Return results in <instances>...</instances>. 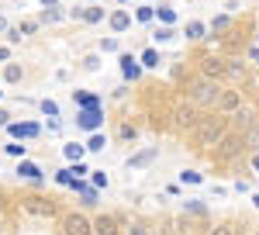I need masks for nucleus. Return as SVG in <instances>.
<instances>
[{
	"label": "nucleus",
	"mask_w": 259,
	"mask_h": 235,
	"mask_svg": "<svg viewBox=\"0 0 259 235\" xmlns=\"http://www.w3.org/2000/svg\"><path fill=\"white\" fill-rule=\"evenodd\" d=\"M232 132V125H228V114H221V111H204V118H200L197 132H194V145H197L200 152H211L214 145H218L221 138Z\"/></svg>",
	"instance_id": "f257e3e1"
},
{
	"label": "nucleus",
	"mask_w": 259,
	"mask_h": 235,
	"mask_svg": "<svg viewBox=\"0 0 259 235\" xmlns=\"http://www.w3.org/2000/svg\"><path fill=\"white\" fill-rule=\"evenodd\" d=\"M218 97H221V83L207 76H194L187 80V104H194L200 111H218Z\"/></svg>",
	"instance_id": "f03ea898"
},
{
	"label": "nucleus",
	"mask_w": 259,
	"mask_h": 235,
	"mask_svg": "<svg viewBox=\"0 0 259 235\" xmlns=\"http://www.w3.org/2000/svg\"><path fill=\"white\" fill-rule=\"evenodd\" d=\"M18 208L24 211V215L45 218V221H52V218H62V215H66V211H62L52 197H38V194H21V197H18Z\"/></svg>",
	"instance_id": "7ed1b4c3"
},
{
	"label": "nucleus",
	"mask_w": 259,
	"mask_h": 235,
	"mask_svg": "<svg viewBox=\"0 0 259 235\" xmlns=\"http://www.w3.org/2000/svg\"><path fill=\"white\" fill-rule=\"evenodd\" d=\"M242 149H245V145H242V132H228V135L211 149V159H218V163H232Z\"/></svg>",
	"instance_id": "20e7f679"
},
{
	"label": "nucleus",
	"mask_w": 259,
	"mask_h": 235,
	"mask_svg": "<svg viewBox=\"0 0 259 235\" xmlns=\"http://www.w3.org/2000/svg\"><path fill=\"white\" fill-rule=\"evenodd\" d=\"M62 235H94V218H87L83 211H66L59 218Z\"/></svg>",
	"instance_id": "39448f33"
},
{
	"label": "nucleus",
	"mask_w": 259,
	"mask_h": 235,
	"mask_svg": "<svg viewBox=\"0 0 259 235\" xmlns=\"http://www.w3.org/2000/svg\"><path fill=\"white\" fill-rule=\"evenodd\" d=\"M7 135L18 138V142H35V138L45 135V125H38V121H11Z\"/></svg>",
	"instance_id": "423d86ee"
},
{
	"label": "nucleus",
	"mask_w": 259,
	"mask_h": 235,
	"mask_svg": "<svg viewBox=\"0 0 259 235\" xmlns=\"http://www.w3.org/2000/svg\"><path fill=\"white\" fill-rule=\"evenodd\" d=\"M76 128L100 132L104 128V107H76Z\"/></svg>",
	"instance_id": "0eeeda50"
},
{
	"label": "nucleus",
	"mask_w": 259,
	"mask_h": 235,
	"mask_svg": "<svg viewBox=\"0 0 259 235\" xmlns=\"http://www.w3.org/2000/svg\"><path fill=\"white\" fill-rule=\"evenodd\" d=\"M200 118H204V111L194 107V104H187V107H180V111H177V128H180V132H187V135H194L197 125H200Z\"/></svg>",
	"instance_id": "6e6552de"
},
{
	"label": "nucleus",
	"mask_w": 259,
	"mask_h": 235,
	"mask_svg": "<svg viewBox=\"0 0 259 235\" xmlns=\"http://www.w3.org/2000/svg\"><path fill=\"white\" fill-rule=\"evenodd\" d=\"M14 173L21 176V180H28L31 187H45V170H41L35 159H18V170Z\"/></svg>",
	"instance_id": "1a4fd4ad"
},
{
	"label": "nucleus",
	"mask_w": 259,
	"mask_h": 235,
	"mask_svg": "<svg viewBox=\"0 0 259 235\" xmlns=\"http://www.w3.org/2000/svg\"><path fill=\"white\" fill-rule=\"evenodd\" d=\"M124 232V225H121L118 215H107V211H100L94 218V235H121Z\"/></svg>",
	"instance_id": "9d476101"
},
{
	"label": "nucleus",
	"mask_w": 259,
	"mask_h": 235,
	"mask_svg": "<svg viewBox=\"0 0 259 235\" xmlns=\"http://www.w3.org/2000/svg\"><path fill=\"white\" fill-rule=\"evenodd\" d=\"M225 69H228V59H221V56H204L200 59V76H207V80H225Z\"/></svg>",
	"instance_id": "9b49d317"
},
{
	"label": "nucleus",
	"mask_w": 259,
	"mask_h": 235,
	"mask_svg": "<svg viewBox=\"0 0 259 235\" xmlns=\"http://www.w3.org/2000/svg\"><path fill=\"white\" fill-rule=\"evenodd\" d=\"M118 66H121V76L132 80V83H139L142 69H145V66L139 62V56H132V52H118Z\"/></svg>",
	"instance_id": "f8f14e48"
},
{
	"label": "nucleus",
	"mask_w": 259,
	"mask_h": 235,
	"mask_svg": "<svg viewBox=\"0 0 259 235\" xmlns=\"http://www.w3.org/2000/svg\"><path fill=\"white\" fill-rule=\"evenodd\" d=\"M107 28H111V35H124V31L132 28V11H128V7H114V11L107 14Z\"/></svg>",
	"instance_id": "ddd939ff"
},
{
	"label": "nucleus",
	"mask_w": 259,
	"mask_h": 235,
	"mask_svg": "<svg viewBox=\"0 0 259 235\" xmlns=\"http://www.w3.org/2000/svg\"><path fill=\"white\" fill-rule=\"evenodd\" d=\"M156 159H159V149L149 145V149H142V152H135V156H128V170H145V166H152Z\"/></svg>",
	"instance_id": "4468645a"
},
{
	"label": "nucleus",
	"mask_w": 259,
	"mask_h": 235,
	"mask_svg": "<svg viewBox=\"0 0 259 235\" xmlns=\"http://www.w3.org/2000/svg\"><path fill=\"white\" fill-rule=\"evenodd\" d=\"M239 107H242V90H221V97H218L221 114H235Z\"/></svg>",
	"instance_id": "2eb2a0df"
},
{
	"label": "nucleus",
	"mask_w": 259,
	"mask_h": 235,
	"mask_svg": "<svg viewBox=\"0 0 259 235\" xmlns=\"http://www.w3.org/2000/svg\"><path fill=\"white\" fill-rule=\"evenodd\" d=\"M249 80V73H245V66H242L239 59H228V69H225V83H245Z\"/></svg>",
	"instance_id": "dca6fc26"
},
{
	"label": "nucleus",
	"mask_w": 259,
	"mask_h": 235,
	"mask_svg": "<svg viewBox=\"0 0 259 235\" xmlns=\"http://www.w3.org/2000/svg\"><path fill=\"white\" fill-rule=\"evenodd\" d=\"M107 14L111 11H104L100 4H87L83 7V24H100V21H107Z\"/></svg>",
	"instance_id": "f3484780"
},
{
	"label": "nucleus",
	"mask_w": 259,
	"mask_h": 235,
	"mask_svg": "<svg viewBox=\"0 0 259 235\" xmlns=\"http://www.w3.org/2000/svg\"><path fill=\"white\" fill-rule=\"evenodd\" d=\"M242 145H245V152H259V121H252L242 132Z\"/></svg>",
	"instance_id": "a211bd4d"
},
{
	"label": "nucleus",
	"mask_w": 259,
	"mask_h": 235,
	"mask_svg": "<svg viewBox=\"0 0 259 235\" xmlns=\"http://www.w3.org/2000/svg\"><path fill=\"white\" fill-rule=\"evenodd\" d=\"M66 18H69V14H66L62 7H41V11H38L41 24H59V21H66Z\"/></svg>",
	"instance_id": "6ab92c4d"
},
{
	"label": "nucleus",
	"mask_w": 259,
	"mask_h": 235,
	"mask_svg": "<svg viewBox=\"0 0 259 235\" xmlns=\"http://www.w3.org/2000/svg\"><path fill=\"white\" fill-rule=\"evenodd\" d=\"M73 104L76 107H104V100L97 94H87V90H73Z\"/></svg>",
	"instance_id": "aec40b11"
},
{
	"label": "nucleus",
	"mask_w": 259,
	"mask_h": 235,
	"mask_svg": "<svg viewBox=\"0 0 259 235\" xmlns=\"http://www.w3.org/2000/svg\"><path fill=\"white\" fill-rule=\"evenodd\" d=\"M62 156H66V163H80V159L87 156V145H83V142H66V145H62Z\"/></svg>",
	"instance_id": "412c9836"
},
{
	"label": "nucleus",
	"mask_w": 259,
	"mask_h": 235,
	"mask_svg": "<svg viewBox=\"0 0 259 235\" xmlns=\"http://www.w3.org/2000/svg\"><path fill=\"white\" fill-rule=\"evenodd\" d=\"M139 62L142 66H145V69H159V49H156V45H149V49H142V56H139Z\"/></svg>",
	"instance_id": "4be33fe9"
},
{
	"label": "nucleus",
	"mask_w": 259,
	"mask_h": 235,
	"mask_svg": "<svg viewBox=\"0 0 259 235\" xmlns=\"http://www.w3.org/2000/svg\"><path fill=\"white\" fill-rule=\"evenodd\" d=\"M183 35H187V42H200L204 35H207V24H204V21H187Z\"/></svg>",
	"instance_id": "5701e85b"
},
{
	"label": "nucleus",
	"mask_w": 259,
	"mask_h": 235,
	"mask_svg": "<svg viewBox=\"0 0 259 235\" xmlns=\"http://www.w3.org/2000/svg\"><path fill=\"white\" fill-rule=\"evenodd\" d=\"M83 145H87V152H104V149H107V135H104V132H90Z\"/></svg>",
	"instance_id": "b1692460"
},
{
	"label": "nucleus",
	"mask_w": 259,
	"mask_h": 235,
	"mask_svg": "<svg viewBox=\"0 0 259 235\" xmlns=\"http://www.w3.org/2000/svg\"><path fill=\"white\" fill-rule=\"evenodd\" d=\"M4 152H7L11 159H28V145L18 142V138H11V142H4Z\"/></svg>",
	"instance_id": "393cba45"
},
{
	"label": "nucleus",
	"mask_w": 259,
	"mask_h": 235,
	"mask_svg": "<svg viewBox=\"0 0 259 235\" xmlns=\"http://www.w3.org/2000/svg\"><path fill=\"white\" fill-rule=\"evenodd\" d=\"M24 80V66L18 62H4V83H21Z\"/></svg>",
	"instance_id": "a878e982"
},
{
	"label": "nucleus",
	"mask_w": 259,
	"mask_h": 235,
	"mask_svg": "<svg viewBox=\"0 0 259 235\" xmlns=\"http://www.w3.org/2000/svg\"><path fill=\"white\" fill-rule=\"evenodd\" d=\"M38 111H41V118H59V114H62L59 104H56L52 97H41V100H38Z\"/></svg>",
	"instance_id": "bb28decb"
},
{
	"label": "nucleus",
	"mask_w": 259,
	"mask_h": 235,
	"mask_svg": "<svg viewBox=\"0 0 259 235\" xmlns=\"http://www.w3.org/2000/svg\"><path fill=\"white\" fill-rule=\"evenodd\" d=\"M156 18H159L162 24H169V28H173V24H177V11H173L169 4H159V7H156Z\"/></svg>",
	"instance_id": "cd10ccee"
},
{
	"label": "nucleus",
	"mask_w": 259,
	"mask_h": 235,
	"mask_svg": "<svg viewBox=\"0 0 259 235\" xmlns=\"http://www.w3.org/2000/svg\"><path fill=\"white\" fill-rule=\"evenodd\" d=\"M177 38V28H169V24H162V28H156V35H152V42L156 45H166V42Z\"/></svg>",
	"instance_id": "c85d7f7f"
},
{
	"label": "nucleus",
	"mask_w": 259,
	"mask_h": 235,
	"mask_svg": "<svg viewBox=\"0 0 259 235\" xmlns=\"http://www.w3.org/2000/svg\"><path fill=\"white\" fill-rule=\"evenodd\" d=\"M73 180H80V176L73 173V166H62V170H56V183H59V187H73Z\"/></svg>",
	"instance_id": "c756f323"
},
{
	"label": "nucleus",
	"mask_w": 259,
	"mask_h": 235,
	"mask_svg": "<svg viewBox=\"0 0 259 235\" xmlns=\"http://www.w3.org/2000/svg\"><path fill=\"white\" fill-rule=\"evenodd\" d=\"M183 215H194V218H207V208L200 201H183Z\"/></svg>",
	"instance_id": "7c9ffc66"
},
{
	"label": "nucleus",
	"mask_w": 259,
	"mask_h": 235,
	"mask_svg": "<svg viewBox=\"0 0 259 235\" xmlns=\"http://www.w3.org/2000/svg\"><path fill=\"white\" fill-rule=\"evenodd\" d=\"M118 138H121V142H135V138H139V128L128 125V121H121V125H118Z\"/></svg>",
	"instance_id": "2f4dec72"
},
{
	"label": "nucleus",
	"mask_w": 259,
	"mask_h": 235,
	"mask_svg": "<svg viewBox=\"0 0 259 235\" xmlns=\"http://www.w3.org/2000/svg\"><path fill=\"white\" fill-rule=\"evenodd\" d=\"M80 69H83V73H97V69H100V56H97V52L83 56L80 59Z\"/></svg>",
	"instance_id": "473e14b6"
},
{
	"label": "nucleus",
	"mask_w": 259,
	"mask_h": 235,
	"mask_svg": "<svg viewBox=\"0 0 259 235\" xmlns=\"http://www.w3.org/2000/svg\"><path fill=\"white\" fill-rule=\"evenodd\" d=\"M124 235H152L145 221H124Z\"/></svg>",
	"instance_id": "72a5a7b5"
},
{
	"label": "nucleus",
	"mask_w": 259,
	"mask_h": 235,
	"mask_svg": "<svg viewBox=\"0 0 259 235\" xmlns=\"http://www.w3.org/2000/svg\"><path fill=\"white\" fill-rule=\"evenodd\" d=\"M38 28H41V21H38V18H24V21L18 24V31L24 35V38H28V35H35Z\"/></svg>",
	"instance_id": "f704fd0d"
},
{
	"label": "nucleus",
	"mask_w": 259,
	"mask_h": 235,
	"mask_svg": "<svg viewBox=\"0 0 259 235\" xmlns=\"http://www.w3.org/2000/svg\"><path fill=\"white\" fill-rule=\"evenodd\" d=\"M135 21H139V24H149V21H156V7H149V4H142L139 11H135Z\"/></svg>",
	"instance_id": "c9c22d12"
},
{
	"label": "nucleus",
	"mask_w": 259,
	"mask_h": 235,
	"mask_svg": "<svg viewBox=\"0 0 259 235\" xmlns=\"http://www.w3.org/2000/svg\"><path fill=\"white\" fill-rule=\"evenodd\" d=\"M90 183H94L97 190H107V187H111V180H107L104 170H90Z\"/></svg>",
	"instance_id": "e433bc0d"
},
{
	"label": "nucleus",
	"mask_w": 259,
	"mask_h": 235,
	"mask_svg": "<svg viewBox=\"0 0 259 235\" xmlns=\"http://www.w3.org/2000/svg\"><path fill=\"white\" fill-rule=\"evenodd\" d=\"M207 235H239V228H235L232 221H221V225H211Z\"/></svg>",
	"instance_id": "4c0bfd02"
},
{
	"label": "nucleus",
	"mask_w": 259,
	"mask_h": 235,
	"mask_svg": "<svg viewBox=\"0 0 259 235\" xmlns=\"http://www.w3.org/2000/svg\"><path fill=\"white\" fill-rule=\"evenodd\" d=\"M180 183H204V176H200L197 170H183V173H180Z\"/></svg>",
	"instance_id": "58836bf2"
},
{
	"label": "nucleus",
	"mask_w": 259,
	"mask_h": 235,
	"mask_svg": "<svg viewBox=\"0 0 259 235\" xmlns=\"http://www.w3.org/2000/svg\"><path fill=\"white\" fill-rule=\"evenodd\" d=\"M100 52H121L118 35H111V38H104V42H100Z\"/></svg>",
	"instance_id": "ea45409f"
},
{
	"label": "nucleus",
	"mask_w": 259,
	"mask_h": 235,
	"mask_svg": "<svg viewBox=\"0 0 259 235\" xmlns=\"http://www.w3.org/2000/svg\"><path fill=\"white\" fill-rule=\"evenodd\" d=\"M4 35H7V45H18V42L24 38V35H21V31H18V24H11V28L4 31Z\"/></svg>",
	"instance_id": "a19ab883"
},
{
	"label": "nucleus",
	"mask_w": 259,
	"mask_h": 235,
	"mask_svg": "<svg viewBox=\"0 0 259 235\" xmlns=\"http://www.w3.org/2000/svg\"><path fill=\"white\" fill-rule=\"evenodd\" d=\"M228 24H232V18H228V14H218V18L211 21V28H214V31H225Z\"/></svg>",
	"instance_id": "79ce46f5"
},
{
	"label": "nucleus",
	"mask_w": 259,
	"mask_h": 235,
	"mask_svg": "<svg viewBox=\"0 0 259 235\" xmlns=\"http://www.w3.org/2000/svg\"><path fill=\"white\" fill-rule=\"evenodd\" d=\"M45 132L59 135V132H62V121H59V118H49V121H45Z\"/></svg>",
	"instance_id": "37998d69"
},
{
	"label": "nucleus",
	"mask_w": 259,
	"mask_h": 235,
	"mask_svg": "<svg viewBox=\"0 0 259 235\" xmlns=\"http://www.w3.org/2000/svg\"><path fill=\"white\" fill-rule=\"evenodd\" d=\"M11 121H14V114H11V111H4V107H0V128H7V125H11Z\"/></svg>",
	"instance_id": "c03bdc74"
},
{
	"label": "nucleus",
	"mask_w": 259,
	"mask_h": 235,
	"mask_svg": "<svg viewBox=\"0 0 259 235\" xmlns=\"http://www.w3.org/2000/svg\"><path fill=\"white\" fill-rule=\"evenodd\" d=\"M66 14H69V21H83V7H69Z\"/></svg>",
	"instance_id": "a18cd8bd"
},
{
	"label": "nucleus",
	"mask_w": 259,
	"mask_h": 235,
	"mask_svg": "<svg viewBox=\"0 0 259 235\" xmlns=\"http://www.w3.org/2000/svg\"><path fill=\"white\" fill-rule=\"evenodd\" d=\"M0 62H11V45H0Z\"/></svg>",
	"instance_id": "49530a36"
},
{
	"label": "nucleus",
	"mask_w": 259,
	"mask_h": 235,
	"mask_svg": "<svg viewBox=\"0 0 259 235\" xmlns=\"http://www.w3.org/2000/svg\"><path fill=\"white\" fill-rule=\"evenodd\" d=\"M249 166H252V173H259V152H252V163Z\"/></svg>",
	"instance_id": "de8ad7c7"
},
{
	"label": "nucleus",
	"mask_w": 259,
	"mask_h": 235,
	"mask_svg": "<svg viewBox=\"0 0 259 235\" xmlns=\"http://www.w3.org/2000/svg\"><path fill=\"white\" fill-rule=\"evenodd\" d=\"M249 59H252V62L259 66V45H256V49H249Z\"/></svg>",
	"instance_id": "09e8293b"
},
{
	"label": "nucleus",
	"mask_w": 259,
	"mask_h": 235,
	"mask_svg": "<svg viewBox=\"0 0 259 235\" xmlns=\"http://www.w3.org/2000/svg\"><path fill=\"white\" fill-rule=\"evenodd\" d=\"M41 7H59V0H38Z\"/></svg>",
	"instance_id": "8fccbe9b"
},
{
	"label": "nucleus",
	"mask_w": 259,
	"mask_h": 235,
	"mask_svg": "<svg viewBox=\"0 0 259 235\" xmlns=\"http://www.w3.org/2000/svg\"><path fill=\"white\" fill-rule=\"evenodd\" d=\"M7 28H11V21H7V18H0V35H4Z\"/></svg>",
	"instance_id": "3c124183"
},
{
	"label": "nucleus",
	"mask_w": 259,
	"mask_h": 235,
	"mask_svg": "<svg viewBox=\"0 0 259 235\" xmlns=\"http://www.w3.org/2000/svg\"><path fill=\"white\" fill-rule=\"evenodd\" d=\"M252 204H256V208H259V194H252Z\"/></svg>",
	"instance_id": "603ef678"
},
{
	"label": "nucleus",
	"mask_w": 259,
	"mask_h": 235,
	"mask_svg": "<svg viewBox=\"0 0 259 235\" xmlns=\"http://www.w3.org/2000/svg\"><path fill=\"white\" fill-rule=\"evenodd\" d=\"M118 4H121V7H124V4H132V0H118Z\"/></svg>",
	"instance_id": "864d4df0"
},
{
	"label": "nucleus",
	"mask_w": 259,
	"mask_h": 235,
	"mask_svg": "<svg viewBox=\"0 0 259 235\" xmlns=\"http://www.w3.org/2000/svg\"><path fill=\"white\" fill-rule=\"evenodd\" d=\"M4 201H7V197H4V194H0V208H4Z\"/></svg>",
	"instance_id": "5fc2aeb1"
},
{
	"label": "nucleus",
	"mask_w": 259,
	"mask_h": 235,
	"mask_svg": "<svg viewBox=\"0 0 259 235\" xmlns=\"http://www.w3.org/2000/svg\"><path fill=\"white\" fill-rule=\"evenodd\" d=\"M87 4H100V0H87Z\"/></svg>",
	"instance_id": "6e6d98bb"
},
{
	"label": "nucleus",
	"mask_w": 259,
	"mask_h": 235,
	"mask_svg": "<svg viewBox=\"0 0 259 235\" xmlns=\"http://www.w3.org/2000/svg\"><path fill=\"white\" fill-rule=\"evenodd\" d=\"M256 45H259V31H256Z\"/></svg>",
	"instance_id": "4d7b16f0"
},
{
	"label": "nucleus",
	"mask_w": 259,
	"mask_h": 235,
	"mask_svg": "<svg viewBox=\"0 0 259 235\" xmlns=\"http://www.w3.org/2000/svg\"><path fill=\"white\" fill-rule=\"evenodd\" d=\"M0 97H4V87H0Z\"/></svg>",
	"instance_id": "13d9d810"
},
{
	"label": "nucleus",
	"mask_w": 259,
	"mask_h": 235,
	"mask_svg": "<svg viewBox=\"0 0 259 235\" xmlns=\"http://www.w3.org/2000/svg\"><path fill=\"white\" fill-rule=\"evenodd\" d=\"M142 4H149V0H142Z\"/></svg>",
	"instance_id": "bf43d9fd"
},
{
	"label": "nucleus",
	"mask_w": 259,
	"mask_h": 235,
	"mask_svg": "<svg viewBox=\"0 0 259 235\" xmlns=\"http://www.w3.org/2000/svg\"><path fill=\"white\" fill-rule=\"evenodd\" d=\"M256 235H259V232H256Z\"/></svg>",
	"instance_id": "052dcab7"
}]
</instances>
